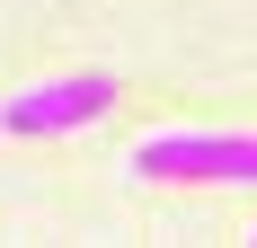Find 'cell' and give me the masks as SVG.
Segmentation results:
<instances>
[{
  "label": "cell",
  "instance_id": "1",
  "mask_svg": "<svg viewBox=\"0 0 257 248\" xmlns=\"http://www.w3.org/2000/svg\"><path fill=\"white\" fill-rule=\"evenodd\" d=\"M124 169L151 186H257V133H142Z\"/></svg>",
  "mask_w": 257,
  "mask_h": 248
},
{
  "label": "cell",
  "instance_id": "2",
  "mask_svg": "<svg viewBox=\"0 0 257 248\" xmlns=\"http://www.w3.org/2000/svg\"><path fill=\"white\" fill-rule=\"evenodd\" d=\"M98 115H115V80L106 71H62V80H36L18 98H0V133L9 142H53V133H80Z\"/></svg>",
  "mask_w": 257,
  "mask_h": 248
},
{
  "label": "cell",
  "instance_id": "3",
  "mask_svg": "<svg viewBox=\"0 0 257 248\" xmlns=\"http://www.w3.org/2000/svg\"><path fill=\"white\" fill-rule=\"evenodd\" d=\"M248 248H257V230H248Z\"/></svg>",
  "mask_w": 257,
  "mask_h": 248
}]
</instances>
